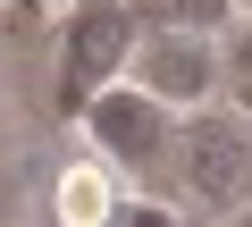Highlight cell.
<instances>
[{"label":"cell","mask_w":252,"mask_h":227,"mask_svg":"<svg viewBox=\"0 0 252 227\" xmlns=\"http://www.w3.org/2000/svg\"><path fill=\"white\" fill-rule=\"evenodd\" d=\"M193 210H244L252 202V118L244 109H219V118H185L168 135V160H160Z\"/></svg>","instance_id":"cell-1"},{"label":"cell","mask_w":252,"mask_h":227,"mask_svg":"<svg viewBox=\"0 0 252 227\" xmlns=\"http://www.w3.org/2000/svg\"><path fill=\"white\" fill-rule=\"evenodd\" d=\"M59 227H109V210L126 202L118 185H109V168L101 160H76V168H59Z\"/></svg>","instance_id":"cell-5"},{"label":"cell","mask_w":252,"mask_h":227,"mask_svg":"<svg viewBox=\"0 0 252 227\" xmlns=\"http://www.w3.org/2000/svg\"><path fill=\"white\" fill-rule=\"evenodd\" d=\"M235 227H252V202H244V210H235Z\"/></svg>","instance_id":"cell-9"},{"label":"cell","mask_w":252,"mask_h":227,"mask_svg":"<svg viewBox=\"0 0 252 227\" xmlns=\"http://www.w3.org/2000/svg\"><path fill=\"white\" fill-rule=\"evenodd\" d=\"M126 76H135V93H152L160 109H185V101H202L219 84V51H210V34H152V42H135Z\"/></svg>","instance_id":"cell-4"},{"label":"cell","mask_w":252,"mask_h":227,"mask_svg":"<svg viewBox=\"0 0 252 227\" xmlns=\"http://www.w3.org/2000/svg\"><path fill=\"white\" fill-rule=\"evenodd\" d=\"M84 135H93V152H101V168H135V177H152L160 160H168V109L152 101V93H135V84H109V93H93L84 101Z\"/></svg>","instance_id":"cell-3"},{"label":"cell","mask_w":252,"mask_h":227,"mask_svg":"<svg viewBox=\"0 0 252 227\" xmlns=\"http://www.w3.org/2000/svg\"><path fill=\"white\" fill-rule=\"evenodd\" d=\"M109 227H185V219H177V210H152V202H118Z\"/></svg>","instance_id":"cell-7"},{"label":"cell","mask_w":252,"mask_h":227,"mask_svg":"<svg viewBox=\"0 0 252 227\" xmlns=\"http://www.w3.org/2000/svg\"><path fill=\"white\" fill-rule=\"evenodd\" d=\"M235 0H126V17L152 26V34H219V17Z\"/></svg>","instance_id":"cell-6"},{"label":"cell","mask_w":252,"mask_h":227,"mask_svg":"<svg viewBox=\"0 0 252 227\" xmlns=\"http://www.w3.org/2000/svg\"><path fill=\"white\" fill-rule=\"evenodd\" d=\"M135 59V17H126V0H84L59 34V101L84 109L93 93H109Z\"/></svg>","instance_id":"cell-2"},{"label":"cell","mask_w":252,"mask_h":227,"mask_svg":"<svg viewBox=\"0 0 252 227\" xmlns=\"http://www.w3.org/2000/svg\"><path fill=\"white\" fill-rule=\"evenodd\" d=\"M227 76H235V84H252V26L235 34V51H227Z\"/></svg>","instance_id":"cell-8"}]
</instances>
